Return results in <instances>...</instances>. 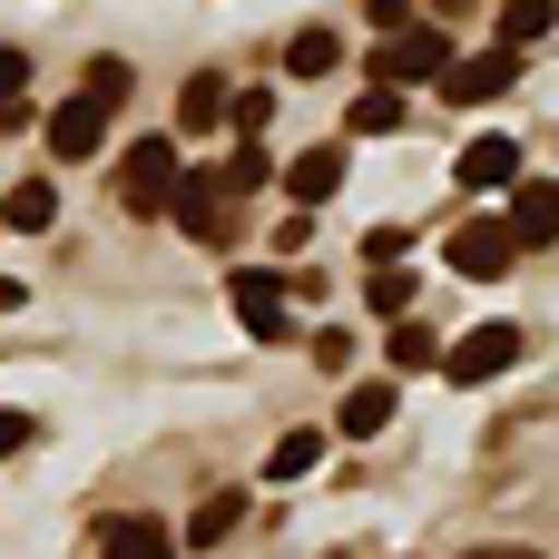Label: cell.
Returning <instances> with one entry per match:
<instances>
[{"label":"cell","mask_w":559,"mask_h":559,"mask_svg":"<svg viewBox=\"0 0 559 559\" xmlns=\"http://www.w3.org/2000/svg\"><path fill=\"white\" fill-rule=\"evenodd\" d=\"M364 305H373L383 324H403V314H413V265H373V275H364Z\"/></svg>","instance_id":"obj_20"},{"label":"cell","mask_w":559,"mask_h":559,"mask_svg":"<svg viewBox=\"0 0 559 559\" xmlns=\"http://www.w3.org/2000/svg\"><path fill=\"white\" fill-rule=\"evenodd\" d=\"M305 246H314V216H305V206H295V216H275V255H305Z\"/></svg>","instance_id":"obj_27"},{"label":"cell","mask_w":559,"mask_h":559,"mask_svg":"<svg viewBox=\"0 0 559 559\" xmlns=\"http://www.w3.org/2000/svg\"><path fill=\"white\" fill-rule=\"evenodd\" d=\"M432 354H442V344H432V324H413V314H403V324L383 334V364H393V373H423Z\"/></svg>","instance_id":"obj_23"},{"label":"cell","mask_w":559,"mask_h":559,"mask_svg":"<svg viewBox=\"0 0 559 559\" xmlns=\"http://www.w3.org/2000/svg\"><path fill=\"white\" fill-rule=\"evenodd\" d=\"M442 255H452V275H501V265L521 255V236H511L501 216H472V226H452V246H442Z\"/></svg>","instance_id":"obj_6"},{"label":"cell","mask_w":559,"mask_h":559,"mask_svg":"<svg viewBox=\"0 0 559 559\" xmlns=\"http://www.w3.org/2000/svg\"><path fill=\"white\" fill-rule=\"evenodd\" d=\"M373 10V29H413V0H364Z\"/></svg>","instance_id":"obj_30"},{"label":"cell","mask_w":559,"mask_h":559,"mask_svg":"<svg viewBox=\"0 0 559 559\" xmlns=\"http://www.w3.org/2000/svg\"><path fill=\"white\" fill-rule=\"evenodd\" d=\"M265 118H275V88H236V128H246V138H255V128H265Z\"/></svg>","instance_id":"obj_26"},{"label":"cell","mask_w":559,"mask_h":559,"mask_svg":"<svg viewBox=\"0 0 559 559\" xmlns=\"http://www.w3.org/2000/svg\"><path fill=\"white\" fill-rule=\"evenodd\" d=\"M0 314H20V285H10V275H0Z\"/></svg>","instance_id":"obj_31"},{"label":"cell","mask_w":559,"mask_h":559,"mask_svg":"<svg viewBox=\"0 0 559 559\" xmlns=\"http://www.w3.org/2000/svg\"><path fill=\"white\" fill-rule=\"evenodd\" d=\"M20 98H29V59L0 49V128H20Z\"/></svg>","instance_id":"obj_25"},{"label":"cell","mask_w":559,"mask_h":559,"mask_svg":"<svg viewBox=\"0 0 559 559\" xmlns=\"http://www.w3.org/2000/svg\"><path fill=\"white\" fill-rule=\"evenodd\" d=\"M521 354H531V334H521V324H472V334H462V344L442 354V373H452L462 393H481V383H501V373H511Z\"/></svg>","instance_id":"obj_4"},{"label":"cell","mask_w":559,"mask_h":559,"mask_svg":"<svg viewBox=\"0 0 559 559\" xmlns=\"http://www.w3.org/2000/svg\"><path fill=\"white\" fill-rule=\"evenodd\" d=\"M236 521H246V491H206V501H197V521H187V550L236 540Z\"/></svg>","instance_id":"obj_16"},{"label":"cell","mask_w":559,"mask_h":559,"mask_svg":"<svg viewBox=\"0 0 559 559\" xmlns=\"http://www.w3.org/2000/svg\"><path fill=\"white\" fill-rule=\"evenodd\" d=\"M452 177H462L472 197H491V187H521V147H511V138L491 128V138H472V147L452 157Z\"/></svg>","instance_id":"obj_8"},{"label":"cell","mask_w":559,"mask_h":559,"mask_svg":"<svg viewBox=\"0 0 559 559\" xmlns=\"http://www.w3.org/2000/svg\"><path fill=\"white\" fill-rule=\"evenodd\" d=\"M344 128H354V138H393V128H403V88H364Z\"/></svg>","instance_id":"obj_22"},{"label":"cell","mask_w":559,"mask_h":559,"mask_svg":"<svg viewBox=\"0 0 559 559\" xmlns=\"http://www.w3.org/2000/svg\"><path fill=\"white\" fill-rule=\"evenodd\" d=\"M383 423H393V383H354V393H344V413H334V432H344V442H373Z\"/></svg>","instance_id":"obj_15"},{"label":"cell","mask_w":559,"mask_h":559,"mask_svg":"<svg viewBox=\"0 0 559 559\" xmlns=\"http://www.w3.org/2000/svg\"><path fill=\"white\" fill-rule=\"evenodd\" d=\"M334 59H344V39H334V29H295V39H285V79H324Z\"/></svg>","instance_id":"obj_18"},{"label":"cell","mask_w":559,"mask_h":559,"mask_svg":"<svg viewBox=\"0 0 559 559\" xmlns=\"http://www.w3.org/2000/svg\"><path fill=\"white\" fill-rule=\"evenodd\" d=\"M501 226H511L521 246H550V236H559V187H550V177H521V187H511V216H501Z\"/></svg>","instance_id":"obj_10"},{"label":"cell","mask_w":559,"mask_h":559,"mask_svg":"<svg viewBox=\"0 0 559 559\" xmlns=\"http://www.w3.org/2000/svg\"><path fill=\"white\" fill-rule=\"evenodd\" d=\"M452 59H462V49H452L442 29H423V20H413V29H383V39L364 49L373 88H442V69H452Z\"/></svg>","instance_id":"obj_1"},{"label":"cell","mask_w":559,"mask_h":559,"mask_svg":"<svg viewBox=\"0 0 559 559\" xmlns=\"http://www.w3.org/2000/svg\"><path fill=\"white\" fill-rule=\"evenodd\" d=\"M29 442H39V423H29V413H0V462H20Z\"/></svg>","instance_id":"obj_28"},{"label":"cell","mask_w":559,"mask_h":559,"mask_svg":"<svg viewBox=\"0 0 559 559\" xmlns=\"http://www.w3.org/2000/svg\"><path fill=\"white\" fill-rule=\"evenodd\" d=\"M0 226H20V236H49V226H59V187H49V177H20V187L0 197Z\"/></svg>","instance_id":"obj_12"},{"label":"cell","mask_w":559,"mask_h":559,"mask_svg":"<svg viewBox=\"0 0 559 559\" xmlns=\"http://www.w3.org/2000/svg\"><path fill=\"white\" fill-rule=\"evenodd\" d=\"M98 138H108V118H98L88 98H59V108H49V157H59V167L98 157Z\"/></svg>","instance_id":"obj_9"},{"label":"cell","mask_w":559,"mask_h":559,"mask_svg":"<svg viewBox=\"0 0 559 559\" xmlns=\"http://www.w3.org/2000/svg\"><path fill=\"white\" fill-rule=\"evenodd\" d=\"M472 559H540V550H472Z\"/></svg>","instance_id":"obj_32"},{"label":"cell","mask_w":559,"mask_h":559,"mask_svg":"<svg viewBox=\"0 0 559 559\" xmlns=\"http://www.w3.org/2000/svg\"><path fill=\"white\" fill-rule=\"evenodd\" d=\"M559 29V0H501V49H531Z\"/></svg>","instance_id":"obj_17"},{"label":"cell","mask_w":559,"mask_h":559,"mask_svg":"<svg viewBox=\"0 0 559 559\" xmlns=\"http://www.w3.org/2000/svg\"><path fill=\"white\" fill-rule=\"evenodd\" d=\"M167 216L197 236V246H236V187H226V167L206 177V167H187L177 177V197H167Z\"/></svg>","instance_id":"obj_3"},{"label":"cell","mask_w":559,"mask_h":559,"mask_svg":"<svg viewBox=\"0 0 559 559\" xmlns=\"http://www.w3.org/2000/svg\"><path fill=\"white\" fill-rule=\"evenodd\" d=\"M314 462H324V432H314V423H305V432H285V442H275V452H265V481H305V472H314Z\"/></svg>","instance_id":"obj_21"},{"label":"cell","mask_w":559,"mask_h":559,"mask_svg":"<svg viewBox=\"0 0 559 559\" xmlns=\"http://www.w3.org/2000/svg\"><path fill=\"white\" fill-rule=\"evenodd\" d=\"M511 79H521V59H511V49H481V59H452V69H442V98H452V108H481V98H501Z\"/></svg>","instance_id":"obj_7"},{"label":"cell","mask_w":559,"mask_h":559,"mask_svg":"<svg viewBox=\"0 0 559 559\" xmlns=\"http://www.w3.org/2000/svg\"><path fill=\"white\" fill-rule=\"evenodd\" d=\"M226 305H236V324H246L255 344H285V334H295V314H285V275H275V265H246V275L226 285Z\"/></svg>","instance_id":"obj_5"},{"label":"cell","mask_w":559,"mask_h":559,"mask_svg":"<svg viewBox=\"0 0 559 559\" xmlns=\"http://www.w3.org/2000/svg\"><path fill=\"white\" fill-rule=\"evenodd\" d=\"M177 177H187L177 138H138V147L118 157V206H128L138 226H157V216H167V197H177Z\"/></svg>","instance_id":"obj_2"},{"label":"cell","mask_w":559,"mask_h":559,"mask_svg":"<svg viewBox=\"0 0 559 559\" xmlns=\"http://www.w3.org/2000/svg\"><path fill=\"white\" fill-rule=\"evenodd\" d=\"M334 187H344V147H305V157L285 167V197H295V206H324Z\"/></svg>","instance_id":"obj_11"},{"label":"cell","mask_w":559,"mask_h":559,"mask_svg":"<svg viewBox=\"0 0 559 559\" xmlns=\"http://www.w3.org/2000/svg\"><path fill=\"white\" fill-rule=\"evenodd\" d=\"M364 265H403V226H373L364 236Z\"/></svg>","instance_id":"obj_29"},{"label":"cell","mask_w":559,"mask_h":559,"mask_svg":"<svg viewBox=\"0 0 559 559\" xmlns=\"http://www.w3.org/2000/svg\"><path fill=\"white\" fill-rule=\"evenodd\" d=\"M265 177H275V157H265V138H236V157H226V187H236V197H255Z\"/></svg>","instance_id":"obj_24"},{"label":"cell","mask_w":559,"mask_h":559,"mask_svg":"<svg viewBox=\"0 0 559 559\" xmlns=\"http://www.w3.org/2000/svg\"><path fill=\"white\" fill-rule=\"evenodd\" d=\"M128 88H138V79H128V59H88V79H79V98H88L98 118H118V108H128Z\"/></svg>","instance_id":"obj_19"},{"label":"cell","mask_w":559,"mask_h":559,"mask_svg":"<svg viewBox=\"0 0 559 559\" xmlns=\"http://www.w3.org/2000/svg\"><path fill=\"white\" fill-rule=\"evenodd\" d=\"M226 118H236V88H226L216 69H197L187 98H177V128H226Z\"/></svg>","instance_id":"obj_14"},{"label":"cell","mask_w":559,"mask_h":559,"mask_svg":"<svg viewBox=\"0 0 559 559\" xmlns=\"http://www.w3.org/2000/svg\"><path fill=\"white\" fill-rule=\"evenodd\" d=\"M98 559H177V540H167V521H108V540H98Z\"/></svg>","instance_id":"obj_13"}]
</instances>
